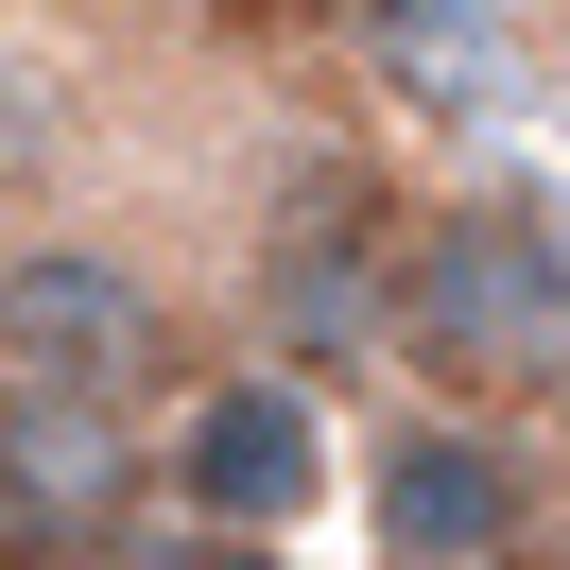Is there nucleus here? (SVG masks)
<instances>
[{
  "instance_id": "f03ea898",
  "label": "nucleus",
  "mask_w": 570,
  "mask_h": 570,
  "mask_svg": "<svg viewBox=\"0 0 570 570\" xmlns=\"http://www.w3.org/2000/svg\"><path fill=\"white\" fill-rule=\"evenodd\" d=\"M174 501L225 535H277L328 501V397L294 381V363H225V381L174 397Z\"/></svg>"
},
{
  "instance_id": "f257e3e1",
  "label": "nucleus",
  "mask_w": 570,
  "mask_h": 570,
  "mask_svg": "<svg viewBox=\"0 0 570 570\" xmlns=\"http://www.w3.org/2000/svg\"><path fill=\"white\" fill-rule=\"evenodd\" d=\"M0 346H18V397H70V415H121V397L174 381V312H156L105 243H18Z\"/></svg>"
},
{
  "instance_id": "7ed1b4c3",
  "label": "nucleus",
  "mask_w": 570,
  "mask_h": 570,
  "mask_svg": "<svg viewBox=\"0 0 570 570\" xmlns=\"http://www.w3.org/2000/svg\"><path fill=\"white\" fill-rule=\"evenodd\" d=\"M363 519H381L397 570H519V535H535V466L501 450L484 415H397L381 466H363Z\"/></svg>"
},
{
  "instance_id": "20e7f679",
  "label": "nucleus",
  "mask_w": 570,
  "mask_h": 570,
  "mask_svg": "<svg viewBox=\"0 0 570 570\" xmlns=\"http://www.w3.org/2000/svg\"><path fill=\"white\" fill-rule=\"evenodd\" d=\"M105 466H121V415L18 397V432H0V501H18V535H87V519H105Z\"/></svg>"
}]
</instances>
